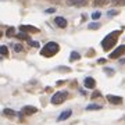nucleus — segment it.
<instances>
[{
  "instance_id": "dca6fc26",
  "label": "nucleus",
  "mask_w": 125,
  "mask_h": 125,
  "mask_svg": "<svg viewBox=\"0 0 125 125\" xmlns=\"http://www.w3.org/2000/svg\"><path fill=\"white\" fill-rule=\"evenodd\" d=\"M100 27V24L99 22H93V24H89V29H97Z\"/></svg>"
},
{
  "instance_id": "a878e982",
  "label": "nucleus",
  "mask_w": 125,
  "mask_h": 125,
  "mask_svg": "<svg viewBox=\"0 0 125 125\" xmlns=\"http://www.w3.org/2000/svg\"><path fill=\"white\" fill-rule=\"evenodd\" d=\"M114 14H117V11H108V15H114Z\"/></svg>"
},
{
  "instance_id": "cd10ccee",
  "label": "nucleus",
  "mask_w": 125,
  "mask_h": 125,
  "mask_svg": "<svg viewBox=\"0 0 125 125\" xmlns=\"http://www.w3.org/2000/svg\"><path fill=\"white\" fill-rule=\"evenodd\" d=\"M113 1H117V0H113Z\"/></svg>"
},
{
  "instance_id": "9d476101",
  "label": "nucleus",
  "mask_w": 125,
  "mask_h": 125,
  "mask_svg": "<svg viewBox=\"0 0 125 125\" xmlns=\"http://www.w3.org/2000/svg\"><path fill=\"white\" fill-rule=\"evenodd\" d=\"M83 83H85V88H88V89H92V88L96 86V82H94L93 78H86Z\"/></svg>"
},
{
  "instance_id": "ddd939ff",
  "label": "nucleus",
  "mask_w": 125,
  "mask_h": 125,
  "mask_svg": "<svg viewBox=\"0 0 125 125\" xmlns=\"http://www.w3.org/2000/svg\"><path fill=\"white\" fill-rule=\"evenodd\" d=\"M3 113H4V115H9V117H14V115H15V111H14V110H10V108H4Z\"/></svg>"
},
{
  "instance_id": "393cba45",
  "label": "nucleus",
  "mask_w": 125,
  "mask_h": 125,
  "mask_svg": "<svg viewBox=\"0 0 125 125\" xmlns=\"http://www.w3.org/2000/svg\"><path fill=\"white\" fill-rule=\"evenodd\" d=\"M46 11H47L49 14H52V13H54V9H49V10H46Z\"/></svg>"
},
{
  "instance_id": "7ed1b4c3",
  "label": "nucleus",
  "mask_w": 125,
  "mask_h": 125,
  "mask_svg": "<svg viewBox=\"0 0 125 125\" xmlns=\"http://www.w3.org/2000/svg\"><path fill=\"white\" fill-rule=\"evenodd\" d=\"M68 97V93L67 92H57V93L53 94L52 97V103L53 104H61V103L65 102V99Z\"/></svg>"
},
{
  "instance_id": "aec40b11",
  "label": "nucleus",
  "mask_w": 125,
  "mask_h": 125,
  "mask_svg": "<svg viewBox=\"0 0 125 125\" xmlns=\"http://www.w3.org/2000/svg\"><path fill=\"white\" fill-rule=\"evenodd\" d=\"M99 17H100V13H93L92 14V18H93V20H97Z\"/></svg>"
},
{
  "instance_id": "1a4fd4ad",
  "label": "nucleus",
  "mask_w": 125,
  "mask_h": 125,
  "mask_svg": "<svg viewBox=\"0 0 125 125\" xmlns=\"http://www.w3.org/2000/svg\"><path fill=\"white\" fill-rule=\"evenodd\" d=\"M36 111H38V108L33 107V106H25V107L22 108V113L24 114H28V115H29V114H35Z\"/></svg>"
},
{
  "instance_id": "2eb2a0df",
  "label": "nucleus",
  "mask_w": 125,
  "mask_h": 125,
  "mask_svg": "<svg viewBox=\"0 0 125 125\" xmlns=\"http://www.w3.org/2000/svg\"><path fill=\"white\" fill-rule=\"evenodd\" d=\"M79 58V54L76 53V52H72L71 53V61H74V60H78Z\"/></svg>"
},
{
  "instance_id": "f8f14e48",
  "label": "nucleus",
  "mask_w": 125,
  "mask_h": 125,
  "mask_svg": "<svg viewBox=\"0 0 125 125\" xmlns=\"http://www.w3.org/2000/svg\"><path fill=\"white\" fill-rule=\"evenodd\" d=\"M86 110L88 111H90V110H102V106H99V104H89L86 107Z\"/></svg>"
},
{
  "instance_id": "6e6552de",
  "label": "nucleus",
  "mask_w": 125,
  "mask_h": 125,
  "mask_svg": "<svg viewBox=\"0 0 125 125\" xmlns=\"http://www.w3.org/2000/svg\"><path fill=\"white\" fill-rule=\"evenodd\" d=\"M20 29H21L22 32H35V33H38V32H39V29H38V28L31 27V25H21V27H20Z\"/></svg>"
},
{
  "instance_id": "a211bd4d",
  "label": "nucleus",
  "mask_w": 125,
  "mask_h": 125,
  "mask_svg": "<svg viewBox=\"0 0 125 125\" xmlns=\"http://www.w3.org/2000/svg\"><path fill=\"white\" fill-rule=\"evenodd\" d=\"M29 45L33 46V47H39V42H33V40H29Z\"/></svg>"
},
{
  "instance_id": "0eeeda50",
  "label": "nucleus",
  "mask_w": 125,
  "mask_h": 125,
  "mask_svg": "<svg viewBox=\"0 0 125 125\" xmlns=\"http://www.w3.org/2000/svg\"><path fill=\"white\" fill-rule=\"evenodd\" d=\"M71 114H72V110H65V111H62L60 115H58V118H57V121H65L68 118V117H71Z\"/></svg>"
},
{
  "instance_id": "6ab92c4d",
  "label": "nucleus",
  "mask_w": 125,
  "mask_h": 125,
  "mask_svg": "<svg viewBox=\"0 0 125 125\" xmlns=\"http://www.w3.org/2000/svg\"><path fill=\"white\" fill-rule=\"evenodd\" d=\"M18 38H21V39H29V38H28L27 35H25V33H18Z\"/></svg>"
},
{
  "instance_id": "20e7f679",
  "label": "nucleus",
  "mask_w": 125,
  "mask_h": 125,
  "mask_svg": "<svg viewBox=\"0 0 125 125\" xmlns=\"http://www.w3.org/2000/svg\"><path fill=\"white\" fill-rule=\"evenodd\" d=\"M124 53H125V45L118 46L115 50H113V53L110 54V58H118L121 54H124Z\"/></svg>"
},
{
  "instance_id": "f257e3e1",
  "label": "nucleus",
  "mask_w": 125,
  "mask_h": 125,
  "mask_svg": "<svg viewBox=\"0 0 125 125\" xmlns=\"http://www.w3.org/2000/svg\"><path fill=\"white\" fill-rule=\"evenodd\" d=\"M58 50H60V46H58L56 42H49V43H46V46L42 49L40 54L45 56V57H52V56H54V54L57 53Z\"/></svg>"
},
{
  "instance_id": "bb28decb",
  "label": "nucleus",
  "mask_w": 125,
  "mask_h": 125,
  "mask_svg": "<svg viewBox=\"0 0 125 125\" xmlns=\"http://www.w3.org/2000/svg\"><path fill=\"white\" fill-rule=\"evenodd\" d=\"M120 3H121V4H124V3H125V0H120Z\"/></svg>"
},
{
  "instance_id": "4468645a",
  "label": "nucleus",
  "mask_w": 125,
  "mask_h": 125,
  "mask_svg": "<svg viewBox=\"0 0 125 125\" xmlns=\"http://www.w3.org/2000/svg\"><path fill=\"white\" fill-rule=\"evenodd\" d=\"M0 53H1V56L7 57V56H9V50H7V47H6V46H1V47H0Z\"/></svg>"
},
{
  "instance_id": "5701e85b",
  "label": "nucleus",
  "mask_w": 125,
  "mask_h": 125,
  "mask_svg": "<svg viewBox=\"0 0 125 125\" xmlns=\"http://www.w3.org/2000/svg\"><path fill=\"white\" fill-rule=\"evenodd\" d=\"M97 62H99V64H103V62H106V60H104V58H99Z\"/></svg>"
},
{
  "instance_id": "f03ea898",
  "label": "nucleus",
  "mask_w": 125,
  "mask_h": 125,
  "mask_svg": "<svg viewBox=\"0 0 125 125\" xmlns=\"http://www.w3.org/2000/svg\"><path fill=\"white\" fill-rule=\"evenodd\" d=\"M118 33H120V32L117 31L114 36H113V33H110V35L106 36V38H104V40L102 42L103 49H104V50H108V49H110V47H111V46L117 42V36H118Z\"/></svg>"
},
{
  "instance_id": "4be33fe9",
  "label": "nucleus",
  "mask_w": 125,
  "mask_h": 125,
  "mask_svg": "<svg viewBox=\"0 0 125 125\" xmlns=\"http://www.w3.org/2000/svg\"><path fill=\"white\" fill-rule=\"evenodd\" d=\"M106 72H107V74H114V70H108V68H106Z\"/></svg>"
},
{
  "instance_id": "39448f33",
  "label": "nucleus",
  "mask_w": 125,
  "mask_h": 125,
  "mask_svg": "<svg viewBox=\"0 0 125 125\" xmlns=\"http://www.w3.org/2000/svg\"><path fill=\"white\" fill-rule=\"evenodd\" d=\"M107 100L113 104H121L122 103V97L120 96H114V94H107Z\"/></svg>"
},
{
  "instance_id": "f3484780",
  "label": "nucleus",
  "mask_w": 125,
  "mask_h": 125,
  "mask_svg": "<svg viewBox=\"0 0 125 125\" xmlns=\"http://www.w3.org/2000/svg\"><path fill=\"white\" fill-rule=\"evenodd\" d=\"M6 35L9 36V38H10V36H13V35H14V28H9V29H7V33H6Z\"/></svg>"
},
{
  "instance_id": "412c9836",
  "label": "nucleus",
  "mask_w": 125,
  "mask_h": 125,
  "mask_svg": "<svg viewBox=\"0 0 125 125\" xmlns=\"http://www.w3.org/2000/svg\"><path fill=\"white\" fill-rule=\"evenodd\" d=\"M104 1H106V0H94V3H96V4H97V6L103 4V3H104Z\"/></svg>"
},
{
  "instance_id": "b1692460",
  "label": "nucleus",
  "mask_w": 125,
  "mask_h": 125,
  "mask_svg": "<svg viewBox=\"0 0 125 125\" xmlns=\"http://www.w3.org/2000/svg\"><path fill=\"white\" fill-rule=\"evenodd\" d=\"M21 49H22V47H21V45H17V46H15V50H17V52H20Z\"/></svg>"
},
{
  "instance_id": "423d86ee",
  "label": "nucleus",
  "mask_w": 125,
  "mask_h": 125,
  "mask_svg": "<svg viewBox=\"0 0 125 125\" xmlns=\"http://www.w3.org/2000/svg\"><path fill=\"white\" fill-rule=\"evenodd\" d=\"M54 24L60 28H65L67 27V21H65V18L64 17H56L54 18Z\"/></svg>"
},
{
  "instance_id": "9b49d317",
  "label": "nucleus",
  "mask_w": 125,
  "mask_h": 125,
  "mask_svg": "<svg viewBox=\"0 0 125 125\" xmlns=\"http://www.w3.org/2000/svg\"><path fill=\"white\" fill-rule=\"evenodd\" d=\"M68 4L71 6H75V4H83L85 3V0H67Z\"/></svg>"
}]
</instances>
